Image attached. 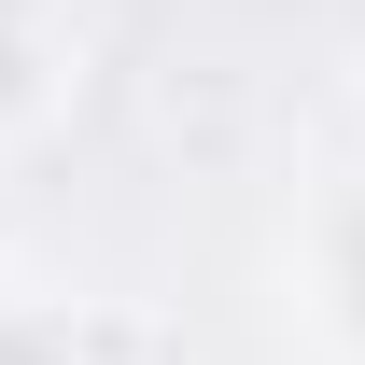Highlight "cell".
Masks as SVG:
<instances>
[{
    "label": "cell",
    "instance_id": "cell-1",
    "mask_svg": "<svg viewBox=\"0 0 365 365\" xmlns=\"http://www.w3.org/2000/svg\"><path fill=\"white\" fill-rule=\"evenodd\" d=\"M0 365H43V351H14V337H0Z\"/></svg>",
    "mask_w": 365,
    "mask_h": 365
}]
</instances>
